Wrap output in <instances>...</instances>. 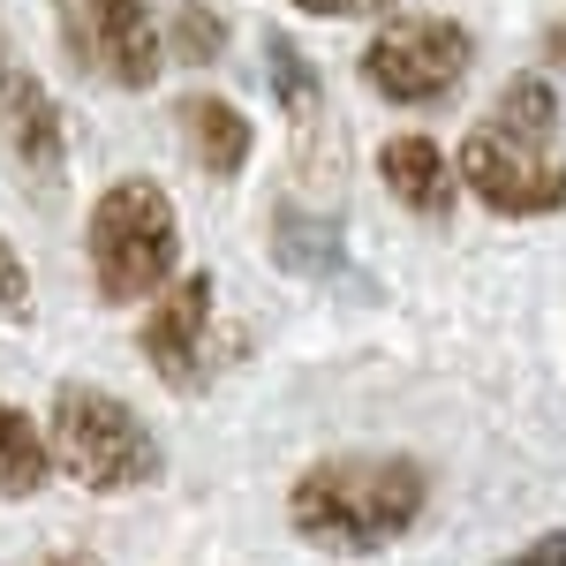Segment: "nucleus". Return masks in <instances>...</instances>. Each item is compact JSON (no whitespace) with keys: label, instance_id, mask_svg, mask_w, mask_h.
<instances>
[{"label":"nucleus","instance_id":"nucleus-10","mask_svg":"<svg viewBox=\"0 0 566 566\" xmlns=\"http://www.w3.org/2000/svg\"><path fill=\"white\" fill-rule=\"evenodd\" d=\"M175 129H181L189 167H197L205 181H242V167L258 159L250 114H242L234 98H219V91H181L175 98Z\"/></svg>","mask_w":566,"mask_h":566},{"label":"nucleus","instance_id":"nucleus-20","mask_svg":"<svg viewBox=\"0 0 566 566\" xmlns=\"http://www.w3.org/2000/svg\"><path fill=\"white\" fill-rule=\"evenodd\" d=\"M45 566H106V559H91V552H53Z\"/></svg>","mask_w":566,"mask_h":566},{"label":"nucleus","instance_id":"nucleus-1","mask_svg":"<svg viewBox=\"0 0 566 566\" xmlns=\"http://www.w3.org/2000/svg\"><path fill=\"white\" fill-rule=\"evenodd\" d=\"M431 461L370 446V453H325L287 483V528L310 552H386L431 514Z\"/></svg>","mask_w":566,"mask_h":566},{"label":"nucleus","instance_id":"nucleus-19","mask_svg":"<svg viewBox=\"0 0 566 566\" xmlns=\"http://www.w3.org/2000/svg\"><path fill=\"white\" fill-rule=\"evenodd\" d=\"M544 61L566 76V15H552V23H544Z\"/></svg>","mask_w":566,"mask_h":566},{"label":"nucleus","instance_id":"nucleus-14","mask_svg":"<svg viewBox=\"0 0 566 566\" xmlns=\"http://www.w3.org/2000/svg\"><path fill=\"white\" fill-rule=\"evenodd\" d=\"M167 53L189 61V69H212L219 53H227V15H219L212 0H181L175 15H167Z\"/></svg>","mask_w":566,"mask_h":566},{"label":"nucleus","instance_id":"nucleus-3","mask_svg":"<svg viewBox=\"0 0 566 566\" xmlns=\"http://www.w3.org/2000/svg\"><path fill=\"white\" fill-rule=\"evenodd\" d=\"M45 438H53V461L61 476L84 483L91 499H129L144 483H159V438L144 431L122 392L84 386V378H61L53 386V408H45Z\"/></svg>","mask_w":566,"mask_h":566},{"label":"nucleus","instance_id":"nucleus-18","mask_svg":"<svg viewBox=\"0 0 566 566\" xmlns=\"http://www.w3.org/2000/svg\"><path fill=\"white\" fill-rule=\"evenodd\" d=\"M23 84H31V69H23V61L8 53V31H0V129H8V114H15Z\"/></svg>","mask_w":566,"mask_h":566},{"label":"nucleus","instance_id":"nucleus-16","mask_svg":"<svg viewBox=\"0 0 566 566\" xmlns=\"http://www.w3.org/2000/svg\"><path fill=\"white\" fill-rule=\"evenodd\" d=\"M303 15H325V23H370V15H392L400 0H287Z\"/></svg>","mask_w":566,"mask_h":566},{"label":"nucleus","instance_id":"nucleus-5","mask_svg":"<svg viewBox=\"0 0 566 566\" xmlns=\"http://www.w3.org/2000/svg\"><path fill=\"white\" fill-rule=\"evenodd\" d=\"M469 69H476V39L453 15H386L355 61V76L392 106H446L469 84Z\"/></svg>","mask_w":566,"mask_h":566},{"label":"nucleus","instance_id":"nucleus-4","mask_svg":"<svg viewBox=\"0 0 566 566\" xmlns=\"http://www.w3.org/2000/svg\"><path fill=\"white\" fill-rule=\"evenodd\" d=\"M461 189L476 197L491 219H552L566 212V159H559V129H528L506 114H483L476 129L453 151Z\"/></svg>","mask_w":566,"mask_h":566},{"label":"nucleus","instance_id":"nucleus-12","mask_svg":"<svg viewBox=\"0 0 566 566\" xmlns=\"http://www.w3.org/2000/svg\"><path fill=\"white\" fill-rule=\"evenodd\" d=\"M8 151H15V167H23V181H39V189H53L61 181V167H69V136H61V106H53V91L31 76L23 84V98H15V114H8Z\"/></svg>","mask_w":566,"mask_h":566},{"label":"nucleus","instance_id":"nucleus-2","mask_svg":"<svg viewBox=\"0 0 566 566\" xmlns=\"http://www.w3.org/2000/svg\"><path fill=\"white\" fill-rule=\"evenodd\" d=\"M84 258H91V287H98L106 310L159 303L181 280V212L167 197V181H151V175L106 181L84 219Z\"/></svg>","mask_w":566,"mask_h":566},{"label":"nucleus","instance_id":"nucleus-6","mask_svg":"<svg viewBox=\"0 0 566 566\" xmlns=\"http://www.w3.org/2000/svg\"><path fill=\"white\" fill-rule=\"evenodd\" d=\"M61 39L84 76L114 91H151L167 61V31L151 23V0H61Z\"/></svg>","mask_w":566,"mask_h":566},{"label":"nucleus","instance_id":"nucleus-11","mask_svg":"<svg viewBox=\"0 0 566 566\" xmlns=\"http://www.w3.org/2000/svg\"><path fill=\"white\" fill-rule=\"evenodd\" d=\"M264 250H272V264H287L295 280H333V272L348 264L340 219L303 212V205H272V219H264Z\"/></svg>","mask_w":566,"mask_h":566},{"label":"nucleus","instance_id":"nucleus-7","mask_svg":"<svg viewBox=\"0 0 566 566\" xmlns=\"http://www.w3.org/2000/svg\"><path fill=\"white\" fill-rule=\"evenodd\" d=\"M212 310H219V287L212 272H181L159 303H144V325H136V355L159 386L175 392H197L212 378Z\"/></svg>","mask_w":566,"mask_h":566},{"label":"nucleus","instance_id":"nucleus-15","mask_svg":"<svg viewBox=\"0 0 566 566\" xmlns=\"http://www.w3.org/2000/svg\"><path fill=\"white\" fill-rule=\"evenodd\" d=\"M0 317H31V272H23L8 234H0Z\"/></svg>","mask_w":566,"mask_h":566},{"label":"nucleus","instance_id":"nucleus-13","mask_svg":"<svg viewBox=\"0 0 566 566\" xmlns=\"http://www.w3.org/2000/svg\"><path fill=\"white\" fill-rule=\"evenodd\" d=\"M53 469H61V461H53L45 423H31V408L0 400V499H31V491H45Z\"/></svg>","mask_w":566,"mask_h":566},{"label":"nucleus","instance_id":"nucleus-8","mask_svg":"<svg viewBox=\"0 0 566 566\" xmlns=\"http://www.w3.org/2000/svg\"><path fill=\"white\" fill-rule=\"evenodd\" d=\"M378 181H386V197L400 205V212H416V219H453V205L469 197L461 189V167H453V151L438 144V136H386L378 144Z\"/></svg>","mask_w":566,"mask_h":566},{"label":"nucleus","instance_id":"nucleus-9","mask_svg":"<svg viewBox=\"0 0 566 566\" xmlns=\"http://www.w3.org/2000/svg\"><path fill=\"white\" fill-rule=\"evenodd\" d=\"M264 76H272V98H280L287 129H295L303 167H310V175H325V151L340 159V129H333V114H325V84H317L310 53L287 39V31H272V39H264Z\"/></svg>","mask_w":566,"mask_h":566},{"label":"nucleus","instance_id":"nucleus-17","mask_svg":"<svg viewBox=\"0 0 566 566\" xmlns=\"http://www.w3.org/2000/svg\"><path fill=\"white\" fill-rule=\"evenodd\" d=\"M499 566H566V528H544V536H528L522 552H506Z\"/></svg>","mask_w":566,"mask_h":566}]
</instances>
